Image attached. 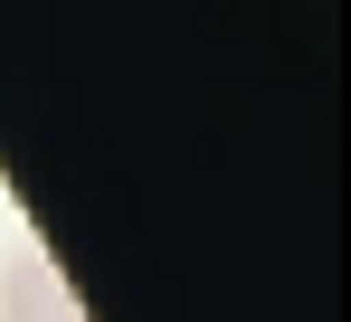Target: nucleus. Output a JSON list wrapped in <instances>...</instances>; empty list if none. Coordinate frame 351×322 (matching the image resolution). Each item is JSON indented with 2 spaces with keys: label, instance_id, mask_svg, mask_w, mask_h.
I'll use <instances>...</instances> for the list:
<instances>
[{
  "label": "nucleus",
  "instance_id": "1",
  "mask_svg": "<svg viewBox=\"0 0 351 322\" xmlns=\"http://www.w3.org/2000/svg\"><path fill=\"white\" fill-rule=\"evenodd\" d=\"M0 322H86V313H76V294L58 284V266L38 247H19L0 266Z\"/></svg>",
  "mask_w": 351,
  "mask_h": 322
}]
</instances>
